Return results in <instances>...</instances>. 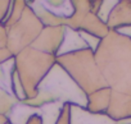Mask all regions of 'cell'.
<instances>
[{
	"instance_id": "obj_1",
	"label": "cell",
	"mask_w": 131,
	"mask_h": 124,
	"mask_svg": "<svg viewBox=\"0 0 131 124\" xmlns=\"http://www.w3.org/2000/svg\"><path fill=\"white\" fill-rule=\"evenodd\" d=\"M95 60L108 87L131 96V40L109 30L95 51Z\"/></svg>"
},
{
	"instance_id": "obj_2",
	"label": "cell",
	"mask_w": 131,
	"mask_h": 124,
	"mask_svg": "<svg viewBox=\"0 0 131 124\" xmlns=\"http://www.w3.org/2000/svg\"><path fill=\"white\" fill-rule=\"evenodd\" d=\"M55 101L84 109L88 107V95L58 63L53 65L37 86L36 97L23 102L30 106H44Z\"/></svg>"
},
{
	"instance_id": "obj_3",
	"label": "cell",
	"mask_w": 131,
	"mask_h": 124,
	"mask_svg": "<svg viewBox=\"0 0 131 124\" xmlns=\"http://www.w3.org/2000/svg\"><path fill=\"white\" fill-rule=\"evenodd\" d=\"M57 63L71 76L88 96L108 87L100 69L98 68L95 54L89 49L58 56Z\"/></svg>"
},
{
	"instance_id": "obj_4",
	"label": "cell",
	"mask_w": 131,
	"mask_h": 124,
	"mask_svg": "<svg viewBox=\"0 0 131 124\" xmlns=\"http://www.w3.org/2000/svg\"><path fill=\"white\" fill-rule=\"evenodd\" d=\"M14 63L27 100H32L37 95V86L57 63V58L30 46L14 56Z\"/></svg>"
},
{
	"instance_id": "obj_5",
	"label": "cell",
	"mask_w": 131,
	"mask_h": 124,
	"mask_svg": "<svg viewBox=\"0 0 131 124\" xmlns=\"http://www.w3.org/2000/svg\"><path fill=\"white\" fill-rule=\"evenodd\" d=\"M42 30V23L35 16L31 8L26 4V8L23 9V13L18 22H16L12 27L5 30L7 49L13 56H16L22 50L30 47L34 44V41L39 37Z\"/></svg>"
},
{
	"instance_id": "obj_6",
	"label": "cell",
	"mask_w": 131,
	"mask_h": 124,
	"mask_svg": "<svg viewBox=\"0 0 131 124\" xmlns=\"http://www.w3.org/2000/svg\"><path fill=\"white\" fill-rule=\"evenodd\" d=\"M16 72L14 56L0 64V114L8 115L19 102L13 91V74Z\"/></svg>"
},
{
	"instance_id": "obj_7",
	"label": "cell",
	"mask_w": 131,
	"mask_h": 124,
	"mask_svg": "<svg viewBox=\"0 0 131 124\" xmlns=\"http://www.w3.org/2000/svg\"><path fill=\"white\" fill-rule=\"evenodd\" d=\"M64 30L66 26H58V27H44L39 37L34 41L31 47L53 55L57 58V52L62 45L63 37H64Z\"/></svg>"
},
{
	"instance_id": "obj_8",
	"label": "cell",
	"mask_w": 131,
	"mask_h": 124,
	"mask_svg": "<svg viewBox=\"0 0 131 124\" xmlns=\"http://www.w3.org/2000/svg\"><path fill=\"white\" fill-rule=\"evenodd\" d=\"M70 124H121L107 114H94L89 110L70 105Z\"/></svg>"
},
{
	"instance_id": "obj_9",
	"label": "cell",
	"mask_w": 131,
	"mask_h": 124,
	"mask_svg": "<svg viewBox=\"0 0 131 124\" xmlns=\"http://www.w3.org/2000/svg\"><path fill=\"white\" fill-rule=\"evenodd\" d=\"M105 114L116 121L131 118V96L112 91L111 101Z\"/></svg>"
},
{
	"instance_id": "obj_10",
	"label": "cell",
	"mask_w": 131,
	"mask_h": 124,
	"mask_svg": "<svg viewBox=\"0 0 131 124\" xmlns=\"http://www.w3.org/2000/svg\"><path fill=\"white\" fill-rule=\"evenodd\" d=\"M107 26L109 30L131 26V0L118 2L107 21Z\"/></svg>"
},
{
	"instance_id": "obj_11",
	"label": "cell",
	"mask_w": 131,
	"mask_h": 124,
	"mask_svg": "<svg viewBox=\"0 0 131 124\" xmlns=\"http://www.w3.org/2000/svg\"><path fill=\"white\" fill-rule=\"evenodd\" d=\"M85 49H88V45L85 44V41L80 36V32L66 26L64 37H63L62 45H60V47L57 52V58L62 56V55H66V54L81 51V50H85Z\"/></svg>"
},
{
	"instance_id": "obj_12",
	"label": "cell",
	"mask_w": 131,
	"mask_h": 124,
	"mask_svg": "<svg viewBox=\"0 0 131 124\" xmlns=\"http://www.w3.org/2000/svg\"><path fill=\"white\" fill-rule=\"evenodd\" d=\"M37 2L49 13L54 14L55 17L66 22L75 13V7L72 0H37Z\"/></svg>"
},
{
	"instance_id": "obj_13",
	"label": "cell",
	"mask_w": 131,
	"mask_h": 124,
	"mask_svg": "<svg viewBox=\"0 0 131 124\" xmlns=\"http://www.w3.org/2000/svg\"><path fill=\"white\" fill-rule=\"evenodd\" d=\"M111 93H112V90L109 87H105L89 95L86 110L94 114H105L109 101H111Z\"/></svg>"
},
{
	"instance_id": "obj_14",
	"label": "cell",
	"mask_w": 131,
	"mask_h": 124,
	"mask_svg": "<svg viewBox=\"0 0 131 124\" xmlns=\"http://www.w3.org/2000/svg\"><path fill=\"white\" fill-rule=\"evenodd\" d=\"M79 31L88 32V33H90V35H93V36H96V37H99V38H102V40L109 33L108 26H107L105 23H103V22L98 18V16H96V14H93L91 12H89V13L84 17V19H82V22H81V24H80Z\"/></svg>"
},
{
	"instance_id": "obj_15",
	"label": "cell",
	"mask_w": 131,
	"mask_h": 124,
	"mask_svg": "<svg viewBox=\"0 0 131 124\" xmlns=\"http://www.w3.org/2000/svg\"><path fill=\"white\" fill-rule=\"evenodd\" d=\"M72 3L75 7V13L70 19H67L66 26L79 31L84 17L90 12V0H72Z\"/></svg>"
},
{
	"instance_id": "obj_16",
	"label": "cell",
	"mask_w": 131,
	"mask_h": 124,
	"mask_svg": "<svg viewBox=\"0 0 131 124\" xmlns=\"http://www.w3.org/2000/svg\"><path fill=\"white\" fill-rule=\"evenodd\" d=\"M25 8H26V2H25V0H13L10 16H9V19H8V21L5 22V24H4V30H8V28L12 27L16 22H18V19L21 18V16H22Z\"/></svg>"
},
{
	"instance_id": "obj_17",
	"label": "cell",
	"mask_w": 131,
	"mask_h": 124,
	"mask_svg": "<svg viewBox=\"0 0 131 124\" xmlns=\"http://www.w3.org/2000/svg\"><path fill=\"white\" fill-rule=\"evenodd\" d=\"M117 4H118V2L103 0L102 4H100V8H99V10H98V13H96L98 18H99L103 23L107 24V21H108V18H109V16H111V13H112V10L114 9V7H116Z\"/></svg>"
},
{
	"instance_id": "obj_18",
	"label": "cell",
	"mask_w": 131,
	"mask_h": 124,
	"mask_svg": "<svg viewBox=\"0 0 131 124\" xmlns=\"http://www.w3.org/2000/svg\"><path fill=\"white\" fill-rule=\"evenodd\" d=\"M79 32H80V36L82 37V40L85 41V44L88 45V49L91 50L95 54V51L98 50V47L102 42V38H99L96 36H93V35H90L88 32H84V31H79Z\"/></svg>"
},
{
	"instance_id": "obj_19",
	"label": "cell",
	"mask_w": 131,
	"mask_h": 124,
	"mask_svg": "<svg viewBox=\"0 0 131 124\" xmlns=\"http://www.w3.org/2000/svg\"><path fill=\"white\" fill-rule=\"evenodd\" d=\"M10 3L12 2H9V0H0V24L3 23L4 18L7 17V14L9 12Z\"/></svg>"
},
{
	"instance_id": "obj_20",
	"label": "cell",
	"mask_w": 131,
	"mask_h": 124,
	"mask_svg": "<svg viewBox=\"0 0 131 124\" xmlns=\"http://www.w3.org/2000/svg\"><path fill=\"white\" fill-rule=\"evenodd\" d=\"M57 124H70V104H66Z\"/></svg>"
},
{
	"instance_id": "obj_21",
	"label": "cell",
	"mask_w": 131,
	"mask_h": 124,
	"mask_svg": "<svg viewBox=\"0 0 131 124\" xmlns=\"http://www.w3.org/2000/svg\"><path fill=\"white\" fill-rule=\"evenodd\" d=\"M113 31H116L117 33H119V35H122V36H125V37H128V38L131 40V26H123V27L116 28V30H113Z\"/></svg>"
},
{
	"instance_id": "obj_22",
	"label": "cell",
	"mask_w": 131,
	"mask_h": 124,
	"mask_svg": "<svg viewBox=\"0 0 131 124\" xmlns=\"http://www.w3.org/2000/svg\"><path fill=\"white\" fill-rule=\"evenodd\" d=\"M12 56H13V55L9 52V50H8L7 47H4V49H0V64L4 63L5 60L10 59Z\"/></svg>"
},
{
	"instance_id": "obj_23",
	"label": "cell",
	"mask_w": 131,
	"mask_h": 124,
	"mask_svg": "<svg viewBox=\"0 0 131 124\" xmlns=\"http://www.w3.org/2000/svg\"><path fill=\"white\" fill-rule=\"evenodd\" d=\"M7 47V33L4 27L0 24V49H4Z\"/></svg>"
},
{
	"instance_id": "obj_24",
	"label": "cell",
	"mask_w": 131,
	"mask_h": 124,
	"mask_svg": "<svg viewBox=\"0 0 131 124\" xmlns=\"http://www.w3.org/2000/svg\"><path fill=\"white\" fill-rule=\"evenodd\" d=\"M100 4H102V0H94V2L90 0V12L93 14H96L100 8Z\"/></svg>"
},
{
	"instance_id": "obj_25",
	"label": "cell",
	"mask_w": 131,
	"mask_h": 124,
	"mask_svg": "<svg viewBox=\"0 0 131 124\" xmlns=\"http://www.w3.org/2000/svg\"><path fill=\"white\" fill-rule=\"evenodd\" d=\"M9 120H8V116L7 115H3V114H0V124H7Z\"/></svg>"
},
{
	"instance_id": "obj_26",
	"label": "cell",
	"mask_w": 131,
	"mask_h": 124,
	"mask_svg": "<svg viewBox=\"0 0 131 124\" xmlns=\"http://www.w3.org/2000/svg\"><path fill=\"white\" fill-rule=\"evenodd\" d=\"M7 124H10V123H9V121H8V123H7Z\"/></svg>"
}]
</instances>
